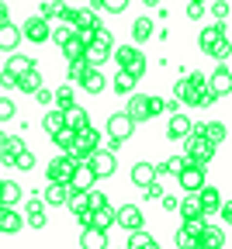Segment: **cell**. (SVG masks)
<instances>
[{
  "mask_svg": "<svg viewBox=\"0 0 232 249\" xmlns=\"http://www.w3.org/2000/svg\"><path fill=\"white\" fill-rule=\"evenodd\" d=\"M180 142H184V160H191V163H205L208 166L215 160V152H218V145L208 142L201 132H187Z\"/></svg>",
  "mask_w": 232,
  "mask_h": 249,
  "instance_id": "1",
  "label": "cell"
},
{
  "mask_svg": "<svg viewBox=\"0 0 232 249\" xmlns=\"http://www.w3.org/2000/svg\"><path fill=\"white\" fill-rule=\"evenodd\" d=\"M201 49L212 59H229V28H225V21H215L201 31Z\"/></svg>",
  "mask_w": 232,
  "mask_h": 249,
  "instance_id": "2",
  "label": "cell"
},
{
  "mask_svg": "<svg viewBox=\"0 0 232 249\" xmlns=\"http://www.w3.org/2000/svg\"><path fill=\"white\" fill-rule=\"evenodd\" d=\"M132 132H135V121H132L125 111H121V114H111V118H108V142H101V145L115 152V149H121V142L132 139Z\"/></svg>",
  "mask_w": 232,
  "mask_h": 249,
  "instance_id": "3",
  "label": "cell"
},
{
  "mask_svg": "<svg viewBox=\"0 0 232 249\" xmlns=\"http://www.w3.org/2000/svg\"><path fill=\"white\" fill-rule=\"evenodd\" d=\"M115 59H118V66H121L128 76H135V83L142 80V73H146V55H142L135 45H121V49H115Z\"/></svg>",
  "mask_w": 232,
  "mask_h": 249,
  "instance_id": "4",
  "label": "cell"
},
{
  "mask_svg": "<svg viewBox=\"0 0 232 249\" xmlns=\"http://www.w3.org/2000/svg\"><path fill=\"white\" fill-rule=\"evenodd\" d=\"M83 163L94 170V177H97V180H104V177H111V173L118 170V160H115V152H111V149H104V145H97V149L87 156Z\"/></svg>",
  "mask_w": 232,
  "mask_h": 249,
  "instance_id": "5",
  "label": "cell"
},
{
  "mask_svg": "<svg viewBox=\"0 0 232 249\" xmlns=\"http://www.w3.org/2000/svg\"><path fill=\"white\" fill-rule=\"evenodd\" d=\"M21 35L28 38V42H35V45H45L49 42V35H52V21L49 18H28L24 21V28H21Z\"/></svg>",
  "mask_w": 232,
  "mask_h": 249,
  "instance_id": "6",
  "label": "cell"
},
{
  "mask_svg": "<svg viewBox=\"0 0 232 249\" xmlns=\"http://www.w3.org/2000/svg\"><path fill=\"white\" fill-rule=\"evenodd\" d=\"M177 180H180V187H184V191L191 194V191H197V187H201L205 183V163H184V170L177 173Z\"/></svg>",
  "mask_w": 232,
  "mask_h": 249,
  "instance_id": "7",
  "label": "cell"
},
{
  "mask_svg": "<svg viewBox=\"0 0 232 249\" xmlns=\"http://www.w3.org/2000/svg\"><path fill=\"white\" fill-rule=\"evenodd\" d=\"M115 225H121L125 232H132V229H142L146 218H142V211L135 204H121V208H115Z\"/></svg>",
  "mask_w": 232,
  "mask_h": 249,
  "instance_id": "8",
  "label": "cell"
},
{
  "mask_svg": "<svg viewBox=\"0 0 232 249\" xmlns=\"http://www.w3.org/2000/svg\"><path fill=\"white\" fill-rule=\"evenodd\" d=\"M83 62H87V66H94V70H101L104 66V62H108V55H111V49L104 45V42H97V38H90L87 45H83Z\"/></svg>",
  "mask_w": 232,
  "mask_h": 249,
  "instance_id": "9",
  "label": "cell"
},
{
  "mask_svg": "<svg viewBox=\"0 0 232 249\" xmlns=\"http://www.w3.org/2000/svg\"><path fill=\"white\" fill-rule=\"evenodd\" d=\"M73 166H77V163H73L70 156L62 152L59 160H52V163H49L45 177H49V180H56V183H70V177H73Z\"/></svg>",
  "mask_w": 232,
  "mask_h": 249,
  "instance_id": "10",
  "label": "cell"
},
{
  "mask_svg": "<svg viewBox=\"0 0 232 249\" xmlns=\"http://www.w3.org/2000/svg\"><path fill=\"white\" fill-rule=\"evenodd\" d=\"M125 114H128L132 121H149V97H146V93H139V90H132Z\"/></svg>",
  "mask_w": 232,
  "mask_h": 249,
  "instance_id": "11",
  "label": "cell"
},
{
  "mask_svg": "<svg viewBox=\"0 0 232 249\" xmlns=\"http://www.w3.org/2000/svg\"><path fill=\"white\" fill-rule=\"evenodd\" d=\"M208 90L215 93V97H229V90H232V76H229V62H222V66L212 73V80H205Z\"/></svg>",
  "mask_w": 232,
  "mask_h": 249,
  "instance_id": "12",
  "label": "cell"
},
{
  "mask_svg": "<svg viewBox=\"0 0 232 249\" xmlns=\"http://www.w3.org/2000/svg\"><path fill=\"white\" fill-rule=\"evenodd\" d=\"M62 124H66V128H73V132H83L87 124H90V111H87V107L70 104V107L62 111Z\"/></svg>",
  "mask_w": 232,
  "mask_h": 249,
  "instance_id": "13",
  "label": "cell"
},
{
  "mask_svg": "<svg viewBox=\"0 0 232 249\" xmlns=\"http://www.w3.org/2000/svg\"><path fill=\"white\" fill-rule=\"evenodd\" d=\"M194 194H197V201H201V211H205V218H208L212 211H218V204H222V194H218V187H205V183H201Z\"/></svg>",
  "mask_w": 232,
  "mask_h": 249,
  "instance_id": "14",
  "label": "cell"
},
{
  "mask_svg": "<svg viewBox=\"0 0 232 249\" xmlns=\"http://www.w3.org/2000/svg\"><path fill=\"white\" fill-rule=\"evenodd\" d=\"M197 246H205V249H222V246H225V232L215 229V225H201V232H197Z\"/></svg>",
  "mask_w": 232,
  "mask_h": 249,
  "instance_id": "15",
  "label": "cell"
},
{
  "mask_svg": "<svg viewBox=\"0 0 232 249\" xmlns=\"http://www.w3.org/2000/svg\"><path fill=\"white\" fill-rule=\"evenodd\" d=\"M18 42H21V28L4 21V24H0V52H14Z\"/></svg>",
  "mask_w": 232,
  "mask_h": 249,
  "instance_id": "16",
  "label": "cell"
},
{
  "mask_svg": "<svg viewBox=\"0 0 232 249\" xmlns=\"http://www.w3.org/2000/svg\"><path fill=\"white\" fill-rule=\"evenodd\" d=\"M66 21H70L73 28H94L97 24V11H90V7H80V11L66 7Z\"/></svg>",
  "mask_w": 232,
  "mask_h": 249,
  "instance_id": "17",
  "label": "cell"
},
{
  "mask_svg": "<svg viewBox=\"0 0 232 249\" xmlns=\"http://www.w3.org/2000/svg\"><path fill=\"white\" fill-rule=\"evenodd\" d=\"M94 183H97L94 170H90L87 163H77V166H73V177H70V187H77V191H87V187H94Z\"/></svg>",
  "mask_w": 232,
  "mask_h": 249,
  "instance_id": "18",
  "label": "cell"
},
{
  "mask_svg": "<svg viewBox=\"0 0 232 249\" xmlns=\"http://www.w3.org/2000/svg\"><path fill=\"white\" fill-rule=\"evenodd\" d=\"M66 194H70V187H66V183H56V180H49V187H45L42 201H45V208H62Z\"/></svg>",
  "mask_w": 232,
  "mask_h": 249,
  "instance_id": "19",
  "label": "cell"
},
{
  "mask_svg": "<svg viewBox=\"0 0 232 249\" xmlns=\"http://www.w3.org/2000/svg\"><path fill=\"white\" fill-rule=\"evenodd\" d=\"M21 225H24V218H21L14 208H0V232H4V235L21 232Z\"/></svg>",
  "mask_w": 232,
  "mask_h": 249,
  "instance_id": "20",
  "label": "cell"
},
{
  "mask_svg": "<svg viewBox=\"0 0 232 249\" xmlns=\"http://www.w3.org/2000/svg\"><path fill=\"white\" fill-rule=\"evenodd\" d=\"M90 225H94V229H101V232H108V229L115 225V208H111V204L94 208V211H90Z\"/></svg>",
  "mask_w": 232,
  "mask_h": 249,
  "instance_id": "21",
  "label": "cell"
},
{
  "mask_svg": "<svg viewBox=\"0 0 232 249\" xmlns=\"http://www.w3.org/2000/svg\"><path fill=\"white\" fill-rule=\"evenodd\" d=\"M156 177L159 173H156L153 163H135V166H132V183H135V187H149Z\"/></svg>",
  "mask_w": 232,
  "mask_h": 249,
  "instance_id": "22",
  "label": "cell"
},
{
  "mask_svg": "<svg viewBox=\"0 0 232 249\" xmlns=\"http://www.w3.org/2000/svg\"><path fill=\"white\" fill-rule=\"evenodd\" d=\"M80 87H83L87 93H101V90H104V73L94 70V66H87V73L80 76Z\"/></svg>",
  "mask_w": 232,
  "mask_h": 249,
  "instance_id": "23",
  "label": "cell"
},
{
  "mask_svg": "<svg viewBox=\"0 0 232 249\" xmlns=\"http://www.w3.org/2000/svg\"><path fill=\"white\" fill-rule=\"evenodd\" d=\"M187 132H191V114H170L167 135H170V139H184Z\"/></svg>",
  "mask_w": 232,
  "mask_h": 249,
  "instance_id": "24",
  "label": "cell"
},
{
  "mask_svg": "<svg viewBox=\"0 0 232 249\" xmlns=\"http://www.w3.org/2000/svg\"><path fill=\"white\" fill-rule=\"evenodd\" d=\"M21 201V187L14 183V180H0V204L4 208H14Z\"/></svg>",
  "mask_w": 232,
  "mask_h": 249,
  "instance_id": "25",
  "label": "cell"
},
{
  "mask_svg": "<svg viewBox=\"0 0 232 249\" xmlns=\"http://www.w3.org/2000/svg\"><path fill=\"white\" fill-rule=\"evenodd\" d=\"M39 87H42V73H39V66H31L28 73L18 76V90H24V93H35Z\"/></svg>",
  "mask_w": 232,
  "mask_h": 249,
  "instance_id": "26",
  "label": "cell"
},
{
  "mask_svg": "<svg viewBox=\"0 0 232 249\" xmlns=\"http://www.w3.org/2000/svg\"><path fill=\"white\" fill-rule=\"evenodd\" d=\"M177 208H180V214H184V222H187V218H205V211H201V201H197V194H194V191H191V197L177 201Z\"/></svg>",
  "mask_w": 232,
  "mask_h": 249,
  "instance_id": "27",
  "label": "cell"
},
{
  "mask_svg": "<svg viewBox=\"0 0 232 249\" xmlns=\"http://www.w3.org/2000/svg\"><path fill=\"white\" fill-rule=\"evenodd\" d=\"M177 101H184V104H191V107H194V104H201V90L191 87V83H187V76H184V80L177 83Z\"/></svg>",
  "mask_w": 232,
  "mask_h": 249,
  "instance_id": "28",
  "label": "cell"
},
{
  "mask_svg": "<svg viewBox=\"0 0 232 249\" xmlns=\"http://www.w3.org/2000/svg\"><path fill=\"white\" fill-rule=\"evenodd\" d=\"M201 135H205L208 142H215V145H222V142L229 139V132H225V124H222V121H208V124H201Z\"/></svg>",
  "mask_w": 232,
  "mask_h": 249,
  "instance_id": "29",
  "label": "cell"
},
{
  "mask_svg": "<svg viewBox=\"0 0 232 249\" xmlns=\"http://www.w3.org/2000/svg\"><path fill=\"white\" fill-rule=\"evenodd\" d=\"M80 242L83 246H90V249H104L108 246V232H101V229H83V235H80Z\"/></svg>",
  "mask_w": 232,
  "mask_h": 249,
  "instance_id": "30",
  "label": "cell"
},
{
  "mask_svg": "<svg viewBox=\"0 0 232 249\" xmlns=\"http://www.w3.org/2000/svg\"><path fill=\"white\" fill-rule=\"evenodd\" d=\"M128 249H156V239L142 229H132L128 232Z\"/></svg>",
  "mask_w": 232,
  "mask_h": 249,
  "instance_id": "31",
  "label": "cell"
},
{
  "mask_svg": "<svg viewBox=\"0 0 232 249\" xmlns=\"http://www.w3.org/2000/svg\"><path fill=\"white\" fill-rule=\"evenodd\" d=\"M31 66H35V59H31V55H18V52H14V55L7 59V66H4V70L14 73V76H21V73H28Z\"/></svg>",
  "mask_w": 232,
  "mask_h": 249,
  "instance_id": "32",
  "label": "cell"
},
{
  "mask_svg": "<svg viewBox=\"0 0 232 249\" xmlns=\"http://www.w3.org/2000/svg\"><path fill=\"white\" fill-rule=\"evenodd\" d=\"M52 142H56V145H59L62 152H70V149H73V142H77V132H73V128H66V124H62L59 132H52Z\"/></svg>",
  "mask_w": 232,
  "mask_h": 249,
  "instance_id": "33",
  "label": "cell"
},
{
  "mask_svg": "<svg viewBox=\"0 0 232 249\" xmlns=\"http://www.w3.org/2000/svg\"><path fill=\"white\" fill-rule=\"evenodd\" d=\"M132 38H135V42L153 38V21H149V18H139L135 24H132Z\"/></svg>",
  "mask_w": 232,
  "mask_h": 249,
  "instance_id": "34",
  "label": "cell"
},
{
  "mask_svg": "<svg viewBox=\"0 0 232 249\" xmlns=\"http://www.w3.org/2000/svg\"><path fill=\"white\" fill-rule=\"evenodd\" d=\"M52 104L59 107V111H66L73 104V87H59V90H52Z\"/></svg>",
  "mask_w": 232,
  "mask_h": 249,
  "instance_id": "35",
  "label": "cell"
},
{
  "mask_svg": "<svg viewBox=\"0 0 232 249\" xmlns=\"http://www.w3.org/2000/svg\"><path fill=\"white\" fill-rule=\"evenodd\" d=\"M11 163H14L18 170H24V173H28L31 166H35V152H31V149H18V152H14V160H11Z\"/></svg>",
  "mask_w": 232,
  "mask_h": 249,
  "instance_id": "36",
  "label": "cell"
},
{
  "mask_svg": "<svg viewBox=\"0 0 232 249\" xmlns=\"http://www.w3.org/2000/svg\"><path fill=\"white\" fill-rule=\"evenodd\" d=\"M80 52H83V42L77 38V31H73V35L62 42V55H66V59H80Z\"/></svg>",
  "mask_w": 232,
  "mask_h": 249,
  "instance_id": "37",
  "label": "cell"
},
{
  "mask_svg": "<svg viewBox=\"0 0 232 249\" xmlns=\"http://www.w3.org/2000/svg\"><path fill=\"white\" fill-rule=\"evenodd\" d=\"M42 128H45V132H49V135H52V132H59V128H62V111H59V107H52V111H49V114H45V118H42Z\"/></svg>",
  "mask_w": 232,
  "mask_h": 249,
  "instance_id": "38",
  "label": "cell"
},
{
  "mask_svg": "<svg viewBox=\"0 0 232 249\" xmlns=\"http://www.w3.org/2000/svg\"><path fill=\"white\" fill-rule=\"evenodd\" d=\"M115 90L118 93H132V90H135V76H128L125 70H118L115 73Z\"/></svg>",
  "mask_w": 232,
  "mask_h": 249,
  "instance_id": "39",
  "label": "cell"
},
{
  "mask_svg": "<svg viewBox=\"0 0 232 249\" xmlns=\"http://www.w3.org/2000/svg\"><path fill=\"white\" fill-rule=\"evenodd\" d=\"M184 163H187L184 156H170V160L163 163V166H156V173H174V177H177V173L184 170Z\"/></svg>",
  "mask_w": 232,
  "mask_h": 249,
  "instance_id": "40",
  "label": "cell"
},
{
  "mask_svg": "<svg viewBox=\"0 0 232 249\" xmlns=\"http://www.w3.org/2000/svg\"><path fill=\"white\" fill-rule=\"evenodd\" d=\"M83 194H87V208H90V211H94V208H104V204H108V194L94 191V187H87Z\"/></svg>",
  "mask_w": 232,
  "mask_h": 249,
  "instance_id": "41",
  "label": "cell"
},
{
  "mask_svg": "<svg viewBox=\"0 0 232 249\" xmlns=\"http://www.w3.org/2000/svg\"><path fill=\"white\" fill-rule=\"evenodd\" d=\"M128 7V0H97V11H111V14H121Z\"/></svg>",
  "mask_w": 232,
  "mask_h": 249,
  "instance_id": "42",
  "label": "cell"
},
{
  "mask_svg": "<svg viewBox=\"0 0 232 249\" xmlns=\"http://www.w3.org/2000/svg\"><path fill=\"white\" fill-rule=\"evenodd\" d=\"M177 246H180V249H187V246L194 249V246H197V235H194V232H191V229L184 225V229L177 232Z\"/></svg>",
  "mask_w": 232,
  "mask_h": 249,
  "instance_id": "43",
  "label": "cell"
},
{
  "mask_svg": "<svg viewBox=\"0 0 232 249\" xmlns=\"http://www.w3.org/2000/svg\"><path fill=\"white\" fill-rule=\"evenodd\" d=\"M87 73V62H83V55L80 59H70V80L73 83H80V76Z\"/></svg>",
  "mask_w": 232,
  "mask_h": 249,
  "instance_id": "44",
  "label": "cell"
},
{
  "mask_svg": "<svg viewBox=\"0 0 232 249\" xmlns=\"http://www.w3.org/2000/svg\"><path fill=\"white\" fill-rule=\"evenodd\" d=\"M14 114H18L14 101H11V97H0V121H11Z\"/></svg>",
  "mask_w": 232,
  "mask_h": 249,
  "instance_id": "45",
  "label": "cell"
},
{
  "mask_svg": "<svg viewBox=\"0 0 232 249\" xmlns=\"http://www.w3.org/2000/svg\"><path fill=\"white\" fill-rule=\"evenodd\" d=\"M208 11H212L215 21H225V18H229V4H225V0H215V4H208Z\"/></svg>",
  "mask_w": 232,
  "mask_h": 249,
  "instance_id": "46",
  "label": "cell"
},
{
  "mask_svg": "<svg viewBox=\"0 0 232 249\" xmlns=\"http://www.w3.org/2000/svg\"><path fill=\"white\" fill-rule=\"evenodd\" d=\"M70 35H73V24H62V28H52V35H49V38L62 45V42H66V38H70Z\"/></svg>",
  "mask_w": 232,
  "mask_h": 249,
  "instance_id": "47",
  "label": "cell"
},
{
  "mask_svg": "<svg viewBox=\"0 0 232 249\" xmlns=\"http://www.w3.org/2000/svg\"><path fill=\"white\" fill-rule=\"evenodd\" d=\"M52 18H66V4H62V0H49V21Z\"/></svg>",
  "mask_w": 232,
  "mask_h": 249,
  "instance_id": "48",
  "label": "cell"
},
{
  "mask_svg": "<svg viewBox=\"0 0 232 249\" xmlns=\"http://www.w3.org/2000/svg\"><path fill=\"white\" fill-rule=\"evenodd\" d=\"M0 87H4V90H18V76L4 70V73H0Z\"/></svg>",
  "mask_w": 232,
  "mask_h": 249,
  "instance_id": "49",
  "label": "cell"
},
{
  "mask_svg": "<svg viewBox=\"0 0 232 249\" xmlns=\"http://www.w3.org/2000/svg\"><path fill=\"white\" fill-rule=\"evenodd\" d=\"M28 225L31 229H45V211H31L28 214Z\"/></svg>",
  "mask_w": 232,
  "mask_h": 249,
  "instance_id": "50",
  "label": "cell"
},
{
  "mask_svg": "<svg viewBox=\"0 0 232 249\" xmlns=\"http://www.w3.org/2000/svg\"><path fill=\"white\" fill-rule=\"evenodd\" d=\"M35 101L49 107V104H52V90H49V87H39V90H35Z\"/></svg>",
  "mask_w": 232,
  "mask_h": 249,
  "instance_id": "51",
  "label": "cell"
},
{
  "mask_svg": "<svg viewBox=\"0 0 232 249\" xmlns=\"http://www.w3.org/2000/svg\"><path fill=\"white\" fill-rule=\"evenodd\" d=\"M31 211H45V201H42V197H31V201L24 204V214H31Z\"/></svg>",
  "mask_w": 232,
  "mask_h": 249,
  "instance_id": "52",
  "label": "cell"
},
{
  "mask_svg": "<svg viewBox=\"0 0 232 249\" xmlns=\"http://www.w3.org/2000/svg\"><path fill=\"white\" fill-rule=\"evenodd\" d=\"M163 114V97H149V118Z\"/></svg>",
  "mask_w": 232,
  "mask_h": 249,
  "instance_id": "53",
  "label": "cell"
},
{
  "mask_svg": "<svg viewBox=\"0 0 232 249\" xmlns=\"http://www.w3.org/2000/svg\"><path fill=\"white\" fill-rule=\"evenodd\" d=\"M146 194H149V201H159V194H163V187H159V183L153 180V183L146 187Z\"/></svg>",
  "mask_w": 232,
  "mask_h": 249,
  "instance_id": "54",
  "label": "cell"
},
{
  "mask_svg": "<svg viewBox=\"0 0 232 249\" xmlns=\"http://www.w3.org/2000/svg\"><path fill=\"white\" fill-rule=\"evenodd\" d=\"M201 14H205V7H201V4H187V18H191V21H197Z\"/></svg>",
  "mask_w": 232,
  "mask_h": 249,
  "instance_id": "55",
  "label": "cell"
},
{
  "mask_svg": "<svg viewBox=\"0 0 232 249\" xmlns=\"http://www.w3.org/2000/svg\"><path fill=\"white\" fill-rule=\"evenodd\" d=\"M187 83H191V87H197V90H205V76H201V73H191V76H187Z\"/></svg>",
  "mask_w": 232,
  "mask_h": 249,
  "instance_id": "56",
  "label": "cell"
},
{
  "mask_svg": "<svg viewBox=\"0 0 232 249\" xmlns=\"http://www.w3.org/2000/svg\"><path fill=\"white\" fill-rule=\"evenodd\" d=\"M159 201H163V208H167V211H174V208H177V197H170L167 191H163V194H159Z\"/></svg>",
  "mask_w": 232,
  "mask_h": 249,
  "instance_id": "57",
  "label": "cell"
},
{
  "mask_svg": "<svg viewBox=\"0 0 232 249\" xmlns=\"http://www.w3.org/2000/svg\"><path fill=\"white\" fill-rule=\"evenodd\" d=\"M218 211H222V222H229V218H232V208H229V204H225V201H222V204H218Z\"/></svg>",
  "mask_w": 232,
  "mask_h": 249,
  "instance_id": "58",
  "label": "cell"
},
{
  "mask_svg": "<svg viewBox=\"0 0 232 249\" xmlns=\"http://www.w3.org/2000/svg\"><path fill=\"white\" fill-rule=\"evenodd\" d=\"M177 111V101H163V114H174Z\"/></svg>",
  "mask_w": 232,
  "mask_h": 249,
  "instance_id": "59",
  "label": "cell"
},
{
  "mask_svg": "<svg viewBox=\"0 0 232 249\" xmlns=\"http://www.w3.org/2000/svg\"><path fill=\"white\" fill-rule=\"evenodd\" d=\"M4 21H7V4L0 0V24H4Z\"/></svg>",
  "mask_w": 232,
  "mask_h": 249,
  "instance_id": "60",
  "label": "cell"
},
{
  "mask_svg": "<svg viewBox=\"0 0 232 249\" xmlns=\"http://www.w3.org/2000/svg\"><path fill=\"white\" fill-rule=\"evenodd\" d=\"M142 4H146V7H159V0H142Z\"/></svg>",
  "mask_w": 232,
  "mask_h": 249,
  "instance_id": "61",
  "label": "cell"
},
{
  "mask_svg": "<svg viewBox=\"0 0 232 249\" xmlns=\"http://www.w3.org/2000/svg\"><path fill=\"white\" fill-rule=\"evenodd\" d=\"M191 4H208V0H191Z\"/></svg>",
  "mask_w": 232,
  "mask_h": 249,
  "instance_id": "62",
  "label": "cell"
},
{
  "mask_svg": "<svg viewBox=\"0 0 232 249\" xmlns=\"http://www.w3.org/2000/svg\"><path fill=\"white\" fill-rule=\"evenodd\" d=\"M4 139H7V135H4V132H0V145H4Z\"/></svg>",
  "mask_w": 232,
  "mask_h": 249,
  "instance_id": "63",
  "label": "cell"
},
{
  "mask_svg": "<svg viewBox=\"0 0 232 249\" xmlns=\"http://www.w3.org/2000/svg\"><path fill=\"white\" fill-rule=\"evenodd\" d=\"M0 208H4V204H0Z\"/></svg>",
  "mask_w": 232,
  "mask_h": 249,
  "instance_id": "64",
  "label": "cell"
}]
</instances>
